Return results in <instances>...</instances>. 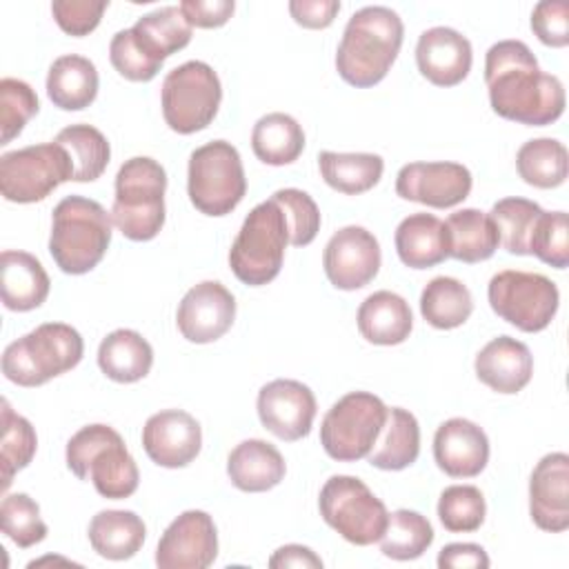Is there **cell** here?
Here are the masks:
<instances>
[{
    "label": "cell",
    "instance_id": "6da1fadb",
    "mask_svg": "<svg viewBox=\"0 0 569 569\" xmlns=\"http://www.w3.org/2000/svg\"><path fill=\"white\" fill-rule=\"evenodd\" d=\"M485 82L491 109L529 127L556 122L565 111V87L558 76L538 67L531 49L520 40H500L485 56Z\"/></svg>",
    "mask_w": 569,
    "mask_h": 569
},
{
    "label": "cell",
    "instance_id": "7a4b0ae2",
    "mask_svg": "<svg viewBox=\"0 0 569 569\" xmlns=\"http://www.w3.org/2000/svg\"><path fill=\"white\" fill-rule=\"evenodd\" d=\"M405 38L400 16L389 7L358 9L340 38L336 51L338 76L351 87L378 84L396 62Z\"/></svg>",
    "mask_w": 569,
    "mask_h": 569
},
{
    "label": "cell",
    "instance_id": "3957f363",
    "mask_svg": "<svg viewBox=\"0 0 569 569\" xmlns=\"http://www.w3.org/2000/svg\"><path fill=\"white\" fill-rule=\"evenodd\" d=\"M113 220L104 207L84 196H67L53 209L49 253L60 271L82 276L107 253Z\"/></svg>",
    "mask_w": 569,
    "mask_h": 569
},
{
    "label": "cell",
    "instance_id": "277c9868",
    "mask_svg": "<svg viewBox=\"0 0 569 569\" xmlns=\"http://www.w3.org/2000/svg\"><path fill=\"white\" fill-rule=\"evenodd\" d=\"M67 467L80 480H91L109 500L129 498L140 482L138 465L122 436L109 425H87L67 442Z\"/></svg>",
    "mask_w": 569,
    "mask_h": 569
},
{
    "label": "cell",
    "instance_id": "5b68a950",
    "mask_svg": "<svg viewBox=\"0 0 569 569\" xmlns=\"http://www.w3.org/2000/svg\"><path fill=\"white\" fill-rule=\"evenodd\" d=\"M167 173L149 156H136L122 162L116 173V196L111 220L118 231L136 242L156 238L164 224Z\"/></svg>",
    "mask_w": 569,
    "mask_h": 569
},
{
    "label": "cell",
    "instance_id": "8992f818",
    "mask_svg": "<svg viewBox=\"0 0 569 569\" xmlns=\"http://www.w3.org/2000/svg\"><path fill=\"white\" fill-rule=\"evenodd\" d=\"M84 353L82 336L64 322H44L7 345L2 373L20 387H40L71 371Z\"/></svg>",
    "mask_w": 569,
    "mask_h": 569
},
{
    "label": "cell",
    "instance_id": "52a82bcc",
    "mask_svg": "<svg viewBox=\"0 0 569 569\" xmlns=\"http://www.w3.org/2000/svg\"><path fill=\"white\" fill-rule=\"evenodd\" d=\"M287 244V218L280 204L269 198L247 213L229 249V267L242 284L262 287L280 273Z\"/></svg>",
    "mask_w": 569,
    "mask_h": 569
},
{
    "label": "cell",
    "instance_id": "ba28073f",
    "mask_svg": "<svg viewBox=\"0 0 569 569\" xmlns=\"http://www.w3.org/2000/svg\"><path fill=\"white\" fill-rule=\"evenodd\" d=\"M187 193L204 216L231 213L247 193V178L238 149L227 140H211L189 156Z\"/></svg>",
    "mask_w": 569,
    "mask_h": 569
},
{
    "label": "cell",
    "instance_id": "9c48e42d",
    "mask_svg": "<svg viewBox=\"0 0 569 569\" xmlns=\"http://www.w3.org/2000/svg\"><path fill=\"white\" fill-rule=\"evenodd\" d=\"M318 509L333 531L358 547L378 542L389 520L385 502L356 476H331L320 489Z\"/></svg>",
    "mask_w": 569,
    "mask_h": 569
},
{
    "label": "cell",
    "instance_id": "30bf717a",
    "mask_svg": "<svg viewBox=\"0 0 569 569\" xmlns=\"http://www.w3.org/2000/svg\"><path fill=\"white\" fill-rule=\"evenodd\" d=\"M160 100L169 129L189 136L213 122L222 100V84L207 62L189 60L164 76Z\"/></svg>",
    "mask_w": 569,
    "mask_h": 569
},
{
    "label": "cell",
    "instance_id": "8fae6325",
    "mask_svg": "<svg viewBox=\"0 0 569 569\" xmlns=\"http://www.w3.org/2000/svg\"><path fill=\"white\" fill-rule=\"evenodd\" d=\"M387 405L369 391L342 396L322 418L320 442L329 458L356 462L367 458L387 418Z\"/></svg>",
    "mask_w": 569,
    "mask_h": 569
},
{
    "label": "cell",
    "instance_id": "7c38bea8",
    "mask_svg": "<svg viewBox=\"0 0 569 569\" xmlns=\"http://www.w3.org/2000/svg\"><path fill=\"white\" fill-rule=\"evenodd\" d=\"M69 180H73V162L56 140L7 151L0 158V193L9 202H40Z\"/></svg>",
    "mask_w": 569,
    "mask_h": 569
},
{
    "label": "cell",
    "instance_id": "4fadbf2b",
    "mask_svg": "<svg viewBox=\"0 0 569 569\" xmlns=\"http://www.w3.org/2000/svg\"><path fill=\"white\" fill-rule=\"evenodd\" d=\"M487 298L493 313L527 333L547 329L560 302L553 280L542 273L518 269L498 271L489 280Z\"/></svg>",
    "mask_w": 569,
    "mask_h": 569
},
{
    "label": "cell",
    "instance_id": "5bb4252c",
    "mask_svg": "<svg viewBox=\"0 0 569 569\" xmlns=\"http://www.w3.org/2000/svg\"><path fill=\"white\" fill-rule=\"evenodd\" d=\"M382 253L376 236L365 227L338 229L322 253V267L329 282L342 291H356L369 284L380 271Z\"/></svg>",
    "mask_w": 569,
    "mask_h": 569
},
{
    "label": "cell",
    "instance_id": "9a60e30c",
    "mask_svg": "<svg viewBox=\"0 0 569 569\" xmlns=\"http://www.w3.org/2000/svg\"><path fill=\"white\" fill-rule=\"evenodd\" d=\"M218 556V531L207 511L180 513L160 536L156 565L160 569H207Z\"/></svg>",
    "mask_w": 569,
    "mask_h": 569
},
{
    "label": "cell",
    "instance_id": "2e32d148",
    "mask_svg": "<svg viewBox=\"0 0 569 569\" xmlns=\"http://www.w3.org/2000/svg\"><path fill=\"white\" fill-rule=\"evenodd\" d=\"M471 182V171L460 162H409L396 176V193L402 200L449 209L469 196Z\"/></svg>",
    "mask_w": 569,
    "mask_h": 569
},
{
    "label": "cell",
    "instance_id": "e0dca14e",
    "mask_svg": "<svg viewBox=\"0 0 569 569\" xmlns=\"http://www.w3.org/2000/svg\"><path fill=\"white\" fill-rule=\"evenodd\" d=\"M256 407L262 427L287 442H296L311 431L318 409L313 391L289 378L267 382L258 391Z\"/></svg>",
    "mask_w": 569,
    "mask_h": 569
},
{
    "label": "cell",
    "instance_id": "ac0fdd59",
    "mask_svg": "<svg viewBox=\"0 0 569 569\" xmlns=\"http://www.w3.org/2000/svg\"><path fill=\"white\" fill-rule=\"evenodd\" d=\"M236 318V298L218 280H204L191 287L176 313L178 331L184 340L207 345L222 338Z\"/></svg>",
    "mask_w": 569,
    "mask_h": 569
},
{
    "label": "cell",
    "instance_id": "d6986e66",
    "mask_svg": "<svg viewBox=\"0 0 569 569\" xmlns=\"http://www.w3.org/2000/svg\"><path fill=\"white\" fill-rule=\"evenodd\" d=\"M142 447L158 467H187L200 453L202 429L191 413L182 409H164L149 416L144 422Z\"/></svg>",
    "mask_w": 569,
    "mask_h": 569
},
{
    "label": "cell",
    "instance_id": "ffe728a7",
    "mask_svg": "<svg viewBox=\"0 0 569 569\" xmlns=\"http://www.w3.org/2000/svg\"><path fill=\"white\" fill-rule=\"evenodd\" d=\"M529 516L538 529H569V456L553 451L540 458L529 478Z\"/></svg>",
    "mask_w": 569,
    "mask_h": 569
},
{
    "label": "cell",
    "instance_id": "44dd1931",
    "mask_svg": "<svg viewBox=\"0 0 569 569\" xmlns=\"http://www.w3.org/2000/svg\"><path fill=\"white\" fill-rule=\"evenodd\" d=\"M473 62L471 42L451 27H431L420 33L416 44L418 71L436 87L460 84Z\"/></svg>",
    "mask_w": 569,
    "mask_h": 569
},
{
    "label": "cell",
    "instance_id": "7402d4cb",
    "mask_svg": "<svg viewBox=\"0 0 569 569\" xmlns=\"http://www.w3.org/2000/svg\"><path fill=\"white\" fill-rule=\"evenodd\" d=\"M433 460L451 478H473L489 462V438L476 422L449 418L436 429Z\"/></svg>",
    "mask_w": 569,
    "mask_h": 569
},
{
    "label": "cell",
    "instance_id": "603a6c76",
    "mask_svg": "<svg viewBox=\"0 0 569 569\" xmlns=\"http://www.w3.org/2000/svg\"><path fill=\"white\" fill-rule=\"evenodd\" d=\"M473 369L478 380L491 391L518 393L533 376V356L525 342L498 336L478 351Z\"/></svg>",
    "mask_w": 569,
    "mask_h": 569
},
{
    "label": "cell",
    "instance_id": "cb8c5ba5",
    "mask_svg": "<svg viewBox=\"0 0 569 569\" xmlns=\"http://www.w3.org/2000/svg\"><path fill=\"white\" fill-rule=\"evenodd\" d=\"M0 289L9 311H31L47 300L51 280L36 256L7 249L0 256Z\"/></svg>",
    "mask_w": 569,
    "mask_h": 569
},
{
    "label": "cell",
    "instance_id": "d4e9b609",
    "mask_svg": "<svg viewBox=\"0 0 569 569\" xmlns=\"http://www.w3.org/2000/svg\"><path fill=\"white\" fill-rule=\"evenodd\" d=\"M287 471L282 453L260 438H249L236 445L227 458V473L233 487L247 493L269 491L282 482Z\"/></svg>",
    "mask_w": 569,
    "mask_h": 569
},
{
    "label": "cell",
    "instance_id": "484cf974",
    "mask_svg": "<svg viewBox=\"0 0 569 569\" xmlns=\"http://www.w3.org/2000/svg\"><path fill=\"white\" fill-rule=\"evenodd\" d=\"M358 331L371 345H400L413 329L409 302L393 291H376L358 307Z\"/></svg>",
    "mask_w": 569,
    "mask_h": 569
},
{
    "label": "cell",
    "instance_id": "4316f807",
    "mask_svg": "<svg viewBox=\"0 0 569 569\" xmlns=\"http://www.w3.org/2000/svg\"><path fill=\"white\" fill-rule=\"evenodd\" d=\"M398 258L409 269H429L449 258L447 229L433 213L407 216L393 236Z\"/></svg>",
    "mask_w": 569,
    "mask_h": 569
},
{
    "label": "cell",
    "instance_id": "83f0119b",
    "mask_svg": "<svg viewBox=\"0 0 569 569\" xmlns=\"http://www.w3.org/2000/svg\"><path fill=\"white\" fill-rule=\"evenodd\" d=\"M47 96L62 111L87 109L98 96L96 64L78 53L56 58L47 73Z\"/></svg>",
    "mask_w": 569,
    "mask_h": 569
},
{
    "label": "cell",
    "instance_id": "f1b7e54d",
    "mask_svg": "<svg viewBox=\"0 0 569 569\" xmlns=\"http://www.w3.org/2000/svg\"><path fill=\"white\" fill-rule=\"evenodd\" d=\"M420 453V427L411 411L402 407L387 409L385 425L367 460L369 465L385 471L407 469L418 460Z\"/></svg>",
    "mask_w": 569,
    "mask_h": 569
},
{
    "label": "cell",
    "instance_id": "f546056e",
    "mask_svg": "<svg viewBox=\"0 0 569 569\" xmlns=\"http://www.w3.org/2000/svg\"><path fill=\"white\" fill-rule=\"evenodd\" d=\"M87 533L98 556L107 560H129L144 545L147 527L133 511L104 509L91 518Z\"/></svg>",
    "mask_w": 569,
    "mask_h": 569
},
{
    "label": "cell",
    "instance_id": "4dcf8cb0",
    "mask_svg": "<svg viewBox=\"0 0 569 569\" xmlns=\"http://www.w3.org/2000/svg\"><path fill=\"white\" fill-rule=\"evenodd\" d=\"M153 365L151 345L133 329L111 331L98 347V367L113 382H138Z\"/></svg>",
    "mask_w": 569,
    "mask_h": 569
},
{
    "label": "cell",
    "instance_id": "1f68e13d",
    "mask_svg": "<svg viewBox=\"0 0 569 569\" xmlns=\"http://www.w3.org/2000/svg\"><path fill=\"white\" fill-rule=\"evenodd\" d=\"M449 258L473 264L489 260L500 247L498 229L489 213L480 209H460L445 220Z\"/></svg>",
    "mask_w": 569,
    "mask_h": 569
},
{
    "label": "cell",
    "instance_id": "d6a6232c",
    "mask_svg": "<svg viewBox=\"0 0 569 569\" xmlns=\"http://www.w3.org/2000/svg\"><path fill=\"white\" fill-rule=\"evenodd\" d=\"M251 149L256 158L271 167L291 164L305 149V131L296 118L282 111L262 116L251 131Z\"/></svg>",
    "mask_w": 569,
    "mask_h": 569
},
{
    "label": "cell",
    "instance_id": "836d02e7",
    "mask_svg": "<svg viewBox=\"0 0 569 569\" xmlns=\"http://www.w3.org/2000/svg\"><path fill=\"white\" fill-rule=\"evenodd\" d=\"M318 167L322 180L347 196H358L373 189L385 171V160L378 153H336L320 151Z\"/></svg>",
    "mask_w": 569,
    "mask_h": 569
},
{
    "label": "cell",
    "instance_id": "e575fe53",
    "mask_svg": "<svg viewBox=\"0 0 569 569\" xmlns=\"http://www.w3.org/2000/svg\"><path fill=\"white\" fill-rule=\"evenodd\" d=\"M191 29L180 7H160L138 18L131 27L140 47L160 62L191 42Z\"/></svg>",
    "mask_w": 569,
    "mask_h": 569
},
{
    "label": "cell",
    "instance_id": "d590c367",
    "mask_svg": "<svg viewBox=\"0 0 569 569\" xmlns=\"http://www.w3.org/2000/svg\"><path fill=\"white\" fill-rule=\"evenodd\" d=\"M471 311V291L451 276L429 280L420 293V313L436 329H456L469 320Z\"/></svg>",
    "mask_w": 569,
    "mask_h": 569
},
{
    "label": "cell",
    "instance_id": "8d00e7d4",
    "mask_svg": "<svg viewBox=\"0 0 569 569\" xmlns=\"http://www.w3.org/2000/svg\"><path fill=\"white\" fill-rule=\"evenodd\" d=\"M516 169L531 187H560L567 180V149L556 138L527 140L516 153Z\"/></svg>",
    "mask_w": 569,
    "mask_h": 569
},
{
    "label": "cell",
    "instance_id": "74e56055",
    "mask_svg": "<svg viewBox=\"0 0 569 569\" xmlns=\"http://www.w3.org/2000/svg\"><path fill=\"white\" fill-rule=\"evenodd\" d=\"M56 142L67 149L76 182H93L104 173L111 147L100 129L91 124H69L56 136Z\"/></svg>",
    "mask_w": 569,
    "mask_h": 569
},
{
    "label": "cell",
    "instance_id": "f35d334b",
    "mask_svg": "<svg viewBox=\"0 0 569 569\" xmlns=\"http://www.w3.org/2000/svg\"><path fill=\"white\" fill-rule=\"evenodd\" d=\"M380 551L391 560H416L433 542L431 522L411 509H396L389 513L387 529L380 536Z\"/></svg>",
    "mask_w": 569,
    "mask_h": 569
},
{
    "label": "cell",
    "instance_id": "ab89813d",
    "mask_svg": "<svg viewBox=\"0 0 569 569\" xmlns=\"http://www.w3.org/2000/svg\"><path fill=\"white\" fill-rule=\"evenodd\" d=\"M542 207L527 198H502L489 216L498 229L500 247L513 256H529V238Z\"/></svg>",
    "mask_w": 569,
    "mask_h": 569
},
{
    "label": "cell",
    "instance_id": "60d3db41",
    "mask_svg": "<svg viewBox=\"0 0 569 569\" xmlns=\"http://www.w3.org/2000/svg\"><path fill=\"white\" fill-rule=\"evenodd\" d=\"M38 449V436L31 422L16 413L9 400H2V440H0V467H2V491L9 489L13 476L24 469Z\"/></svg>",
    "mask_w": 569,
    "mask_h": 569
},
{
    "label": "cell",
    "instance_id": "b9f144b4",
    "mask_svg": "<svg viewBox=\"0 0 569 569\" xmlns=\"http://www.w3.org/2000/svg\"><path fill=\"white\" fill-rule=\"evenodd\" d=\"M487 502L473 485H451L440 493L438 518L451 533H469L485 522Z\"/></svg>",
    "mask_w": 569,
    "mask_h": 569
},
{
    "label": "cell",
    "instance_id": "7bdbcfd3",
    "mask_svg": "<svg viewBox=\"0 0 569 569\" xmlns=\"http://www.w3.org/2000/svg\"><path fill=\"white\" fill-rule=\"evenodd\" d=\"M0 525L2 533L13 540L20 549H29L42 542L49 533L44 520L40 518L38 502L27 493H7L0 502Z\"/></svg>",
    "mask_w": 569,
    "mask_h": 569
},
{
    "label": "cell",
    "instance_id": "ee69618b",
    "mask_svg": "<svg viewBox=\"0 0 569 569\" xmlns=\"http://www.w3.org/2000/svg\"><path fill=\"white\" fill-rule=\"evenodd\" d=\"M529 256L549 267L567 269L569 264V220L565 211H542L529 238Z\"/></svg>",
    "mask_w": 569,
    "mask_h": 569
},
{
    "label": "cell",
    "instance_id": "f6af8a7d",
    "mask_svg": "<svg viewBox=\"0 0 569 569\" xmlns=\"http://www.w3.org/2000/svg\"><path fill=\"white\" fill-rule=\"evenodd\" d=\"M38 96L36 91L18 78L0 80V144L11 142L24 124L38 113Z\"/></svg>",
    "mask_w": 569,
    "mask_h": 569
},
{
    "label": "cell",
    "instance_id": "bcb514c9",
    "mask_svg": "<svg viewBox=\"0 0 569 569\" xmlns=\"http://www.w3.org/2000/svg\"><path fill=\"white\" fill-rule=\"evenodd\" d=\"M271 200H276L287 218L289 244L307 247L320 231V209L313 198L302 189H278Z\"/></svg>",
    "mask_w": 569,
    "mask_h": 569
},
{
    "label": "cell",
    "instance_id": "7dc6e473",
    "mask_svg": "<svg viewBox=\"0 0 569 569\" xmlns=\"http://www.w3.org/2000/svg\"><path fill=\"white\" fill-rule=\"evenodd\" d=\"M109 60L113 69L131 82H149L162 67L160 60H156L140 47L131 29H122L111 38Z\"/></svg>",
    "mask_w": 569,
    "mask_h": 569
},
{
    "label": "cell",
    "instance_id": "c3c4849f",
    "mask_svg": "<svg viewBox=\"0 0 569 569\" xmlns=\"http://www.w3.org/2000/svg\"><path fill=\"white\" fill-rule=\"evenodd\" d=\"M107 7V0H56L51 2V13L64 33L80 38L100 24Z\"/></svg>",
    "mask_w": 569,
    "mask_h": 569
},
{
    "label": "cell",
    "instance_id": "681fc988",
    "mask_svg": "<svg viewBox=\"0 0 569 569\" xmlns=\"http://www.w3.org/2000/svg\"><path fill=\"white\" fill-rule=\"evenodd\" d=\"M531 29L547 47L569 44V4L565 0L538 2L531 11Z\"/></svg>",
    "mask_w": 569,
    "mask_h": 569
},
{
    "label": "cell",
    "instance_id": "f907efd6",
    "mask_svg": "<svg viewBox=\"0 0 569 569\" xmlns=\"http://www.w3.org/2000/svg\"><path fill=\"white\" fill-rule=\"evenodd\" d=\"M178 7L187 22L198 29H216L227 24L236 9L233 0H182Z\"/></svg>",
    "mask_w": 569,
    "mask_h": 569
},
{
    "label": "cell",
    "instance_id": "816d5d0a",
    "mask_svg": "<svg viewBox=\"0 0 569 569\" xmlns=\"http://www.w3.org/2000/svg\"><path fill=\"white\" fill-rule=\"evenodd\" d=\"M340 11L338 0H291L289 13L305 29H327Z\"/></svg>",
    "mask_w": 569,
    "mask_h": 569
},
{
    "label": "cell",
    "instance_id": "f5cc1de1",
    "mask_svg": "<svg viewBox=\"0 0 569 569\" xmlns=\"http://www.w3.org/2000/svg\"><path fill=\"white\" fill-rule=\"evenodd\" d=\"M440 569H487L489 556L480 545L473 542H451L438 553Z\"/></svg>",
    "mask_w": 569,
    "mask_h": 569
},
{
    "label": "cell",
    "instance_id": "db71d44e",
    "mask_svg": "<svg viewBox=\"0 0 569 569\" xmlns=\"http://www.w3.org/2000/svg\"><path fill=\"white\" fill-rule=\"evenodd\" d=\"M271 569H284V567H302V569H320L322 560L316 556L309 547L302 545H284L269 558Z\"/></svg>",
    "mask_w": 569,
    "mask_h": 569
}]
</instances>
